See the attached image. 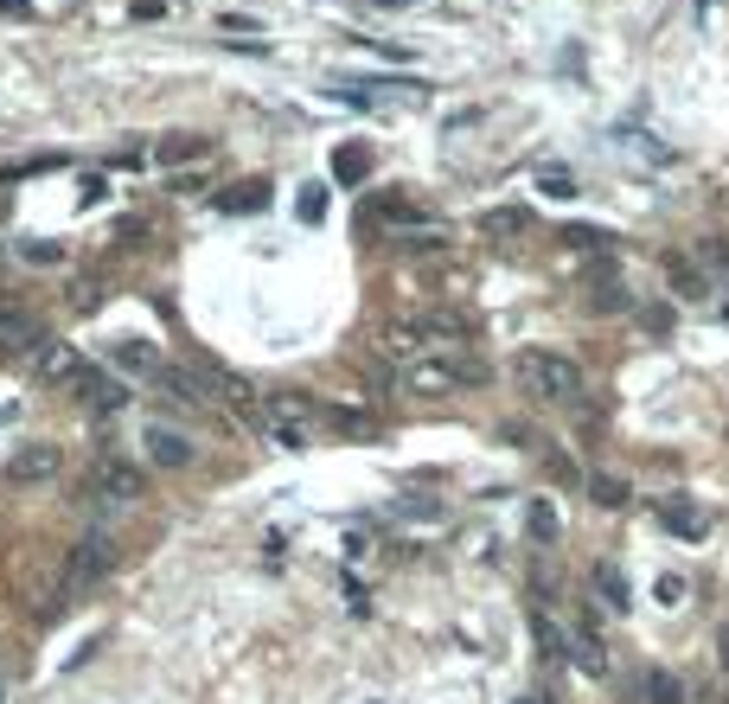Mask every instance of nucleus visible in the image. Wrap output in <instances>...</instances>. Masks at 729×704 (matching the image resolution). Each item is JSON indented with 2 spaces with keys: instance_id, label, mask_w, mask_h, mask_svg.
<instances>
[{
  "instance_id": "9",
  "label": "nucleus",
  "mask_w": 729,
  "mask_h": 704,
  "mask_svg": "<svg viewBox=\"0 0 729 704\" xmlns=\"http://www.w3.org/2000/svg\"><path fill=\"white\" fill-rule=\"evenodd\" d=\"M148 455H154V468H192V443H186L180 429H167V423H148Z\"/></svg>"
},
{
  "instance_id": "15",
  "label": "nucleus",
  "mask_w": 729,
  "mask_h": 704,
  "mask_svg": "<svg viewBox=\"0 0 729 704\" xmlns=\"http://www.w3.org/2000/svg\"><path fill=\"white\" fill-rule=\"evenodd\" d=\"M589 499H596L601 513H621L627 506V480L621 474H596V480H589Z\"/></svg>"
},
{
  "instance_id": "20",
  "label": "nucleus",
  "mask_w": 729,
  "mask_h": 704,
  "mask_svg": "<svg viewBox=\"0 0 729 704\" xmlns=\"http://www.w3.org/2000/svg\"><path fill=\"white\" fill-rule=\"evenodd\" d=\"M589 308H596V314H627V288H615V282L601 288V282H596V295H589Z\"/></svg>"
},
{
  "instance_id": "27",
  "label": "nucleus",
  "mask_w": 729,
  "mask_h": 704,
  "mask_svg": "<svg viewBox=\"0 0 729 704\" xmlns=\"http://www.w3.org/2000/svg\"><path fill=\"white\" fill-rule=\"evenodd\" d=\"M640 320H647V334H672V308H647Z\"/></svg>"
},
{
  "instance_id": "21",
  "label": "nucleus",
  "mask_w": 729,
  "mask_h": 704,
  "mask_svg": "<svg viewBox=\"0 0 729 704\" xmlns=\"http://www.w3.org/2000/svg\"><path fill=\"white\" fill-rule=\"evenodd\" d=\"M531 538H538V545H550V538H557V513H550L545 499L531 506Z\"/></svg>"
},
{
  "instance_id": "2",
  "label": "nucleus",
  "mask_w": 729,
  "mask_h": 704,
  "mask_svg": "<svg viewBox=\"0 0 729 704\" xmlns=\"http://www.w3.org/2000/svg\"><path fill=\"white\" fill-rule=\"evenodd\" d=\"M468 385H487V366L473 353H461V346L403 366V391H417V397H448V391H468Z\"/></svg>"
},
{
  "instance_id": "8",
  "label": "nucleus",
  "mask_w": 729,
  "mask_h": 704,
  "mask_svg": "<svg viewBox=\"0 0 729 704\" xmlns=\"http://www.w3.org/2000/svg\"><path fill=\"white\" fill-rule=\"evenodd\" d=\"M58 468H64V448L58 443H27L7 455V480L13 487H39V480H58Z\"/></svg>"
},
{
  "instance_id": "28",
  "label": "nucleus",
  "mask_w": 729,
  "mask_h": 704,
  "mask_svg": "<svg viewBox=\"0 0 729 704\" xmlns=\"http://www.w3.org/2000/svg\"><path fill=\"white\" fill-rule=\"evenodd\" d=\"M71 301H78L83 314L97 308V301H103V282H78V295H71Z\"/></svg>"
},
{
  "instance_id": "29",
  "label": "nucleus",
  "mask_w": 729,
  "mask_h": 704,
  "mask_svg": "<svg viewBox=\"0 0 729 704\" xmlns=\"http://www.w3.org/2000/svg\"><path fill=\"white\" fill-rule=\"evenodd\" d=\"M545 192H557V199H570V173H550V167H545Z\"/></svg>"
},
{
  "instance_id": "5",
  "label": "nucleus",
  "mask_w": 729,
  "mask_h": 704,
  "mask_svg": "<svg viewBox=\"0 0 729 704\" xmlns=\"http://www.w3.org/2000/svg\"><path fill=\"white\" fill-rule=\"evenodd\" d=\"M141 487H148V474L134 468V462L103 455V462L90 468V480H83V499H90V506H129V499H141Z\"/></svg>"
},
{
  "instance_id": "30",
  "label": "nucleus",
  "mask_w": 729,
  "mask_h": 704,
  "mask_svg": "<svg viewBox=\"0 0 729 704\" xmlns=\"http://www.w3.org/2000/svg\"><path fill=\"white\" fill-rule=\"evenodd\" d=\"M717 647H723V673H729V627H723V634H717Z\"/></svg>"
},
{
  "instance_id": "31",
  "label": "nucleus",
  "mask_w": 729,
  "mask_h": 704,
  "mask_svg": "<svg viewBox=\"0 0 729 704\" xmlns=\"http://www.w3.org/2000/svg\"><path fill=\"white\" fill-rule=\"evenodd\" d=\"M0 704H7V678H0Z\"/></svg>"
},
{
  "instance_id": "25",
  "label": "nucleus",
  "mask_w": 729,
  "mask_h": 704,
  "mask_svg": "<svg viewBox=\"0 0 729 704\" xmlns=\"http://www.w3.org/2000/svg\"><path fill=\"white\" fill-rule=\"evenodd\" d=\"M538 641H545V653H550V660H563V647H570V641H563V634H557V627H550L545 615H538Z\"/></svg>"
},
{
  "instance_id": "3",
  "label": "nucleus",
  "mask_w": 729,
  "mask_h": 704,
  "mask_svg": "<svg viewBox=\"0 0 729 704\" xmlns=\"http://www.w3.org/2000/svg\"><path fill=\"white\" fill-rule=\"evenodd\" d=\"M116 564H122L116 538H109V532H83L78 545H71V557H64V571H58V589H64V596H83V589H97Z\"/></svg>"
},
{
  "instance_id": "19",
  "label": "nucleus",
  "mask_w": 729,
  "mask_h": 704,
  "mask_svg": "<svg viewBox=\"0 0 729 704\" xmlns=\"http://www.w3.org/2000/svg\"><path fill=\"white\" fill-rule=\"evenodd\" d=\"M647 698H652V704H685V692H678L672 673H652V678H647Z\"/></svg>"
},
{
  "instance_id": "14",
  "label": "nucleus",
  "mask_w": 729,
  "mask_h": 704,
  "mask_svg": "<svg viewBox=\"0 0 729 704\" xmlns=\"http://www.w3.org/2000/svg\"><path fill=\"white\" fill-rule=\"evenodd\" d=\"M218 206H224V211H262V206H269V186L243 180V186H231V192H218Z\"/></svg>"
},
{
  "instance_id": "11",
  "label": "nucleus",
  "mask_w": 729,
  "mask_h": 704,
  "mask_svg": "<svg viewBox=\"0 0 729 704\" xmlns=\"http://www.w3.org/2000/svg\"><path fill=\"white\" fill-rule=\"evenodd\" d=\"M109 359H116V371H141V378H160V353L148 346V339H122Z\"/></svg>"
},
{
  "instance_id": "4",
  "label": "nucleus",
  "mask_w": 729,
  "mask_h": 704,
  "mask_svg": "<svg viewBox=\"0 0 729 704\" xmlns=\"http://www.w3.org/2000/svg\"><path fill=\"white\" fill-rule=\"evenodd\" d=\"M262 423H269L276 448H308L313 423H320V404L301 397V391H269L262 397Z\"/></svg>"
},
{
  "instance_id": "10",
  "label": "nucleus",
  "mask_w": 729,
  "mask_h": 704,
  "mask_svg": "<svg viewBox=\"0 0 729 704\" xmlns=\"http://www.w3.org/2000/svg\"><path fill=\"white\" fill-rule=\"evenodd\" d=\"M78 391H83V404H90V410H103V417H116V410H129V404H134V391H129V385L103 378L97 366H90V378H83Z\"/></svg>"
},
{
  "instance_id": "26",
  "label": "nucleus",
  "mask_w": 729,
  "mask_h": 704,
  "mask_svg": "<svg viewBox=\"0 0 729 704\" xmlns=\"http://www.w3.org/2000/svg\"><path fill=\"white\" fill-rule=\"evenodd\" d=\"M659 602L678 608V602H685V576H659Z\"/></svg>"
},
{
  "instance_id": "7",
  "label": "nucleus",
  "mask_w": 729,
  "mask_h": 704,
  "mask_svg": "<svg viewBox=\"0 0 729 704\" xmlns=\"http://www.w3.org/2000/svg\"><path fill=\"white\" fill-rule=\"evenodd\" d=\"M32 371H39L46 385L78 391L83 378H90V359H83L78 346H64V339H39V346H32Z\"/></svg>"
},
{
  "instance_id": "22",
  "label": "nucleus",
  "mask_w": 729,
  "mask_h": 704,
  "mask_svg": "<svg viewBox=\"0 0 729 704\" xmlns=\"http://www.w3.org/2000/svg\"><path fill=\"white\" fill-rule=\"evenodd\" d=\"M596 589H608V608H627V583H621V571H596Z\"/></svg>"
},
{
  "instance_id": "16",
  "label": "nucleus",
  "mask_w": 729,
  "mask_h": 704,
  "mask_svg": "<svg viewBox=\"0 0 729 704\" xmlns=\"http://www.w3.org/2000/svg\"><path fill=\"white\" fill-rule=\"evenodd\" d=\"M659 519H666V532H678V538H703V513H691V506H666V513H659Z\"/></svg>"
},
{
  "instance_id": "24",
  "label": "nucleus",
  "mask_w": 729,
  "mask_h": 704,
  "mask_svg": "<svg viewBox=\"0 0 729 704\" xmlns=\"http://www.w3.org/2000/svg\"><path fill=\"white\" fill-rule=\"evenodd\" d=\"M141 237H148V225H141V218L116 225V250H141Z\"/></svg>"
},
{
  "instance_id": "13",
  "label": "nucleus",
  "mask_w": 729,
  "mask_h": 704,
  "mask_svg": "<svg viewBox=\"0 0 729 704\" xmlns=\"http://www.w3.org/2000/svg\"><path fill=\"white\" fill-rule=\"evenodd\" d=\"M206 148H211L206 135H167V141H160L154 155L167 160V167H180V160H206Z\"/></svg>"
},
{
  "instance_id": "6",
  "label": "nucleus",
  "mask_w": 729,
  "mask_h": 704,
  "mask_svg": "<svg viewBox=\"0 0 729 704\" xmlns=\"http://www.w3.org/2000/svg\"><path fill=\"white\" fill-rule=\"evenodd\" d=\"M39 339H46V327H39L32 301L13 295V288H0V353H32Z\"/></svg>"
},
{
  "instance_id": "12",
  "label": "nucleus",
  "mask_w": 729,
  "mask_h": 704,
  "mask_svg": "<svg viewBox=\"0 0 729 704\" xmlns=\"http://www.w3.org/2000/svg\"><path fill=\"white\" fill-rule=\"evenodd\" d=\"M480 231H487V237H525V231H531V211H525V206L480 211Z\"/></svg>"
},
{
  "instance_id": "32",
  "label": "nucleus",
  "mask_w": 729,
  "mask_h": 704,
  "mask_svg": "<svg viewBox=\"0 0 729 704\" xmlns=\"http://www.w3.org/2000/svg\"><path fill=\"white\" fill-rule=\"evenodd\" d=\"M0 211H7V199H0Z\"/></svg>"
},
{
  "instance_id": "1",
  "label": "nucleus",
  "mask_w": 729,
  "mask_h": 704,
  "mask_svg": "<svg viewBox=\"0 0 729 704\" xmlns=\"http://www.w3.org/2000/svg\"><path fill=\"white\" fill-rule=\"evenodd\" d=\"M512 378L538 404H576L582 397V366H576L570 353H550V346H525L519 359H512Z\"/></svg>"
},
{
  "instance_id": "23",
  "label": "nucleus",
  "mask_w": 729,
  "mask_h": 704,
  "mask_svg": "<svg viewBox=\"0 0 729 704\" xmlns=\"http://www.w3.org/2000/svg\"><path fill=\"white\" fill-rule=\"evenodd\" d=\"M698 257L710 262V269H723V276H729V244H723V237H703V244H698Z\"/></svg>"
},
{
  "instance_id": "17",
  "label": "nucleus",
  "mask_w": 729,
  "mask_h": 704,
  "mask_svg": "<svg viewBox=\"0 0 729 704\" xmlns=\"http://www.w3.org/2000/svg\"><path fill=\"white\" fill-rule=\"evenodd\" d=\"M333 173H339V180H364V173H371V155H364V148H339Z\"/></svg>"
},
{
  "instance_id": "18",
  "label": "nucleus",
  "mask_w": 729,
  "mask_h": 704,
  "mask_svg": "<svg viewBox=\"0 0 729 704\" xmlns=\"http://www.w3.org/2000/svg\"><path fill=\"white\" fill-rule=\"evenodd\" d=\"M666 276H672V288H678V295H703L698 269H691V262H685V257H666Z\"/></svg>"
}]
</instances>
